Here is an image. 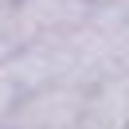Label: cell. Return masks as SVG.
<instances>
[{
    "label": "cell",
    "instance_id": "cell-2",
    "mask_svg": "<svg viewBox=\"0 0 129 129\" xmlns=\"http://www.w3.org/2000/svg\"><path fill=\"white\" fill-rule=\"evenodd\" d=\"M16 94H20V86L12 82L8 67H0V121H8V113L16 110Z\"/></svg>",
    "mask_w": 129,
    "mask_h": 129
},
{
    "label": "cell",
    "instance_id": "cell-1",
    "mask_svg": "<svg viewBox=\"0 0 129 129\" xmlns=\"http://www.w3.org/2000/svg\"><path fill=\"white\" fill-rule=\"evenodd\" d=\"M82 102H86V90H74V86L35 90V94L20 106L16 129H78Z\"/></svg>",
    "mask_w": 129,
    "mask_h": 129
}]
</instances>
